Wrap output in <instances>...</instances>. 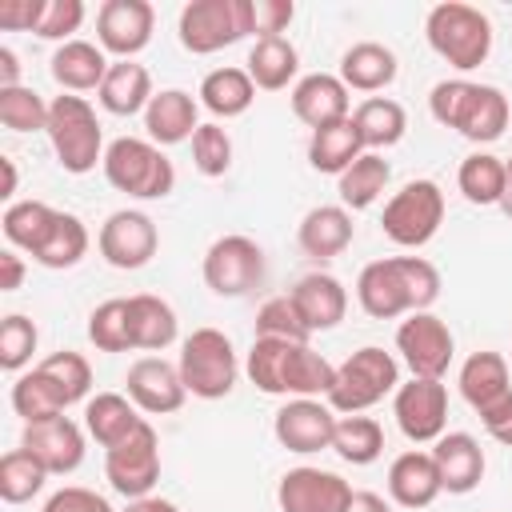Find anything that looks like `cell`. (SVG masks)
Returning a JSON list of instances; mask_svg holds the SVG:
<instances>
[{"label":"cell","instance_id":"6da1fadb","mask_svg":"<svg viewBox=\"0 0 512 512\" xmlns=\"http://www.w3.org/2000/svg\"><path fill=\"white\" fill-rule=\"evenodd\" d=\"M436 296H440V272L424 256H384L364 264L356 276V300L372 320L428 312Z\"/></svg>","mask_w":512,"mask_h":512},{"label":"cell","instance_id":"7a4b0ae2","mask_svg":"<svg viewBox=\"0 0 512 512\" xmlns=\"http://www.w3.org/2000/svg\"><path fill=\"white\" fill-rule=\"evenodd\" d=\"M428 112L436 124L456 128L472 144H492L508 128V96L492 84H472V80H440L428 92Z\"/></svg>","mask_w":512,"mask_h":512},{"label":"cell","instance_id":"3957f363","mask_svg":"<svg viewBox=\"0 0 512 512\" xmlns=\"http://www.w3.org/2000/svg\"><path fill=\"white\" fill-rule=\"evenodd\" d=\"M424 36L432 44V52L452 64L456 72H472L488 60L492 52V20L472 8V4H460V0H444L428 12L424 20Z\"/></svg>","mask_w":512,"mask_h":512},{"label":"cell","instance_id":"277c9868","mask_svg":"<svg viewBox=\"0 0 512 512\" xmlns=\"http://www.w3.org/2000/svg\"><path fill=\"white\" fill-rule=\"evenodd\" d=\"M104 180L132 200H164L176 188V168L160 144L140 136H116L104 152Z\"/></svg>","mask_w":512,"mask_h":512},{"label":"cell","instance_id":"5b68a950","mask_svg":"<svg viewBox=\"0 0 512 512\" xmlns=\"http://www.w3.org/2000/svg\"><path fill=\"white\" fill-rule=\"evenodd\" d=\"M48 144L60 160L64 172L72 176H84L92 172L96 164H104V132H100V120H96V108L84 100V96H56L48 104Z\"/></svg>","mask_w":512,"mask_h":512},{"label":"cell","instance_id":"8992f818","mask_svg":"<svg viewBox=\"0 0 512 512\" xmlns=\"http://www.w3.org/2000/svg\"><path fill=\"white\" fill-rule=\"evenodd\" d=\"M396 388H400V360L376 344H364L336 368L328 404L340 416H356V412H368L372 404H380L384 396H392Z\"/></svg>","mask_w":512,"mask_h":512},{"label":"cell","instance_id":"52a82bcc","mask_svg":"<svg viewBox=\"0 0 512 512\" xmlns=\"http://www.w3.org/2000/svg\"><path fill=\"white\" fill-rule=\"evenodd\" d=\"M176 364H180L188 396H200V400H224L236 388V376H240L236 348L220 328L188 332L184 344H180V360Z\"/></svg>","mask_w":512,"mask_h":512},{"label":"cell","instance_id":"ba28073f","mask_svg":"<svg viewBox=\"0 0 512 512\" xmlns=\"http://www.w3.org/2000/svg\"><path fill=\"white\" fill-rule=\"evenodd\" d=\"M176 36L192 56H212L252 36V8L248 0H192L180 8Z\"/></svg>","mask_w":512,"mask_h":512},{"label":"cell","instance_id":"9c48e42d","mask_svg":"<svg viewBox=\"0 0 512 512\" xmlns=\"http://www.w3.org/2000/svg\"><path fill=\"white\" fill-rule=\"evenodd\" d=\"M444 224V192L436 180H408L384 204L380 228L400 248H424Z\"/></svg>","mask_w":512,"mask_h":512},{"label":"cell","instance_id":"30bf717a","mask_svg":"<svg viewBox=\"0 0 512 512\" xmlns=\"http://www.w3.org/2000/svg\"><path fill=\"white\" fill-rule=\"evenodd\" d=\"M264 272H268L264 248L252 236H240V232H228V236L212 240L208 252H204V264H200L204 284L216 296H228V300L248 296L252 288H260Z\"/></svg>","mask_w":512,"mask_h":512},{"label":"cell","instance_id":"8fae6325","mask_svg":"<svg viewBox=\"0 0 512 512\" xmlns=\"http://www.w3.org/2000/svg\"><path fill=\"white\" fill-rule=\"evenodd\" d=\"M104 476H108L112 492H120L124 500L152 496V488L160 480V436L148 420L128 440H120L116 448L104 452Z\"/></svg>","mask_w":512,"mask_h":512},{"label":"cell","instance_id":"7c38bea8","mask_svg":"<svg viewBox=\"0 0 512 512\" xmlns=\"http://www.w3.org/2000/svg\"><path fill=\"white\" fill-rule=\"evenodd\" d=\"M396 352L412 376L444 380L456 356V340H452V328L436 312H408L396 328Z\"/></svg>","mask_w":512,"mask_h":512},{"label":"cell","instance_id":"4fadbf2b","mask_svg":"<svg viewBox=\"0 0 512 512\" xmlns=\"http://www.w3.org/2000/svg\"><path fill=\"white\" fill-rule=\"evenodd\" d=\"M392 416L412 444H436L448 432V388L444 380L412 376L392 392Z\"/></svg>","mask_w":512,"mask_h":512},{"label":"cell","instance_id":"5bb4252c","mask_svg":"<svg viewBox=\"0 0 512 512\" xmlns=\"http://www.w3.org/2000/svg\"><path fill=\"white\" fill-rule=\"evenodd\" d=\"M96 248L100 256L120 268V272H136L144 268L156 248H160V232H156V220L140 208H120L112 212L104 224H100V236H96Z\"/></svg>","mask_w":512,"mask_h":512},{"label":"cell","instance_id":"9a60e30c","mask_svg":"<svg viewBox=\"0 0 512 512\" xmlns=\"http://www.w3.org/2000/svg\"><path fill=\"white\" fill-rule=\"evenodd\" d=\"M336 420H340V412L332 404L296 396V400L280 404V412L272 416V436H276L280 448H288L296 456H312V452L332 448Z\"/></svg>","mask_w":512,"mask_h":512},{"label":"cell","instance_id":"2e32d148","mask_svg":"<svg viewBox=\"0 0 512 512\" xmlns=\"http://www.w3.org/2000/svg\"><path fill=\"white\" fill-rule=\"evenodd\" d=\"M152 28L156 12L148 0H104L96 12V44L116 60H132L136 52H144Z\"/></svg>","mask_w":512,"mask_h":512},{"label":"cell","instance_id":"e0dca14e","mask_svg":"<svg viewBox=\"0 0 512 512\" xmlns=\"http://www.w3.org/2000/svg\"><path fill=\"white\" fill-rule=\"evenodd\" d=\"M280 512H344L352 504V484L324 468H288L276 484Z\"/></svg>","mask_w":512,"mask_h":512},{"label":"cell","instance_id":"ac0fdd59","mask_svg":"<svg viewBox=\"0 0 512 512\" xmlns=\"http://www.w3.org/2000/svg\"><path fill=\"white\" fill-rule=\"evenodd\" d=\"M124 388H128V400L148 412V416H168L184 404L188 388H184V376H180V364H168L164 356H140L128 364V376H124Z\"/></svg>","mask_w":512,"mask_h":512},{"label":"cell","instance_id":"d6986e66","mask_svg":"<svg viewBox=\"0 0 512 512\" xmlns=\"http://www.w3.org/2000/svg\"><path fill=\"white\" fill-rule=\"evenodd\" d=\"M20 448H24L28 456H36L48 476H68V472H76V468L84 464V432H80V424L68 420V416H52V420L24 424Z\"/></svg>","mask_w":512,"mask_h":512},{"label":"cell","instance_id":"ffe728a7","mask_svg":"<svg viewBox=\"0 0 512 512\" xmlns=\"http://www.w3.org/2000/svg\"><path fill=\"white\" fill-rule=\"evenodd\" d=\"M292 112L300 124H308L312 132L328 128V124H340L352 116V104H348V84L332 72H308L292 84Z\"/></svg>","mask_w":512,"mask_h":512},{"label":"cell","instance_id":"44dd1931","mask_svg":"<svg viewBox=\"0 0 512 512\" xmlns=\"http://www.w3.org/2000/svg\"><path fill=\"white\" fill-rule=\"evenodd\" d=\"M432 460L440 472V488L452 496H468L484 480V448L472 432H444L432 444Z\"/></svg>","mask_w":512,"mask_h":512},{"label":"cell","instance_id":"7402d4cb","mask_svg":"<svg viewBox=\"0 0 512 512\" xmlns=\"http://www.w3.org/2000/svg\"><path fill=\"white\" fill-rule=\"evenodd\" d=\"M144 128H148V140L160 148L184 144L200 128V100H192V92L184 88H164L144 108Z\"/></svg>","mask_w":512,"mask_h":512},{"label":"cell","instance_id":"603a6c76","mask_svg":"<svg viewBox=\"0 0 512 512\" xmlns=\"http://www.w3.org/2000/svg\"><path fill=\"white\" fill-rule=\"evenodd\" d=\"M288 296H292L300 320L308 324V332H328L348 312V288L332 272H308V276H300Z\"/></svg>","mask_w":512,"mask_h":512},{"label":"cell","instance_id":"cb8c5ba5","mask_svg":"<svg viewBox=\"0 0 512 512\" xmlns=\"http://www.w3.org/2000/svg\"><path fill=\"white\" fill-rule=\"evenodd\" d=\"M356 236V224H352V212L344 204H316L304 212L300 228H296V240L304 248V256L312 260H336Z\"/></svg>","mask_w":512,"mask_h":512},{"label":"cell","instance_id":"d4e9b609","mask_svg":"<svg viewBox=\"0 0 512 512\" xmlns=\"http://www.w3.org/2000/svg\"><path fill=\"white\" fill-rule=\"evenodd\" d=\"M440 492H444V488H440V472H436L432 452L408 448V452H400V456L388 464V496H392L400 508H428Z\"/></svg>","mask_w":512,"mask_h":512},{"label":"cell","instance_id":"484cf974","mask_svg":"<svg viewBox=\"0 0 512 512\" xmlns=\"http://www.w3.org/2000/svg\"><path fill=\"white\" fill-rule=\"evenodd\" d=\"M460 396L468 400V408L476 416H484L488 408H496L504 396H512V376H508V360L500 352H472L460 364Z\"/></svg>","mask_w":512,"mask_h":512},{"label":"cell","instance_id":"4316f807","mask_svg":"<svg viewBox=\"0 0 512 512\" xmlns=\"http://www.w3.org/2000/svg\"><path fill=\"white\" fill-rule=\"evenodd\" d=\"M52 80L64 88V92H100V84H104V76H108V68H112V60H108V52L100 48V44H92V40H68V44H60L56 52H52Z\"/></svg>","mask_w":512,"mask_h":512},{"label":"cell","instance_id":"83f0119b","mask_svg":"<svg viewBox=\"0 0 512 512\" xmlns=\"http://www.w3.org/2000/svg\"><path fill=\"white\" fill-rule=\"evenodd\" d=\"M140 424H144V416H140V408L128 400V392H96V396H88V404H84V432H88L104 452L116 448L120 440H128Z\"/></svg>","mask_w":512,"mask_h":512},{"label":"cell","instance_id":"f1b7e54d","mask_svg":"<svg viewBox=\"0 0 512 512\" xmlns=\"http://www.w3.org/2000/svg\"><path fill=\"white\" fill-rule=\"evenodd\" d=\"M396 72V52L376 40H360L340 56V80L348 84V92H384L396 80Z\"/></svg>","mask_w":512,"mask_h":512},{"label":"cell","instance_id":"f546056e","mask_svg":"<svg viewBox=\"0 0 512 512\" xmlns=\"http://www.w3.org/2000/svg\"><path fill=\"white\" fill-rule=\"evenodd\" d=\"M100 108L104 112H112V116H136V112H144L148 104H152V76H148V68L144 64H136V60H112V68H108V76H104V84H100Z\"/></svg>","mask_w":512,"mask_h":512},{"label":"cell","instance_id":"4dcf8cb0","mask_svg":"<svg viewBox=\"0 0 512 512\" xmlns=\"http://www.w3.org/2000/svg\"><path fill=\"white\" fill-rule=\"evenodd\" d=\"M128 324H132V348L140 352H164L180 332L172 304L152 292L128 296Z\"/></svg>","mask_w":512,"mask_h":512},{"label":"cell","instance_id":"1f68e13d","mask_svg":"<svg viewBox=\"0 0 512 512\" xmlns=\"http://www.w3.org/2000/svg\"><path fill=\"white\" fill-rule=\"evenodd\" d=\"M200 104L216 116V120H236L252 108L256 100V84L248 76V68H212L204 80H200Z\"/></svg>","mask_w":512,"mask_h":512},{"label":"cell","instance_id":"d6a6232c","mask_svg":"<svg viewBox=\"0 0 512 512\" xmlns=\"http://www.w3.org/2000/svg\"><path fill=\"white\" fill-rule=\"evenodd\" d=\"M296 72H300V52L288 36H260L248 48V76L256 88L280 92L296 80Z\"/></svg>","mask_w":512,"mask_h":512},{"label":"cell","instance_id":"836d02e7","mask_svg":"<svg viewBox=\"0 0 512 512\" xmlns=\"http://www.w3.org/2000/svg\"><path fill=\"white\" fill-rule=\"evenodd\" d=\"M352 124L364 140V152H380L404 140L408 116H404V104H396L392 96H368L352 108Z\"/></svg>","mask_w":512,"mask_h":512},{"label":"cell","instance_id":"e575fe53","mask_svg":"<svg viewBox=\"0 0 512 512\" xmlns=\"http://www.w3.org/2000/svg\"><path fill=\"white\" fill-rule=\"evenodd\" d=\"M88 244H92V236H88L84 220L72 216V212H60V208H56V220H52V228L44 232L40 248L32 252V260H36L40 268H52V272H60V268H76V264L88 256Z\"/></svg>","mask_w":512,"mask_h":512},{"label":"cell","instance_id":"d590c367","mask_svg":"<svg viewBox=\"0 0 512 512\" xmlns=\"http://www.w3.org/2000/svg\"><path fill=\"white\" fill-rule=\"evenodd\" d=\"M360 156H364V140H360L352 116L340 120V124H328V128L312 132V140H308V164L316 172H328V176H340Z\"/></svg>","mask_w":512,"mask_h":512},{"label":"cell","instance_id":"8d00e7d4","mask_svg":"<svg viewBox=\"0 0 512 512\" xmlns=\"http://www.w3.org/2000/svg\"><path fill=\"white\" fill-rule=\"evenodd\" d=\"M388 180H392L388 160H384L380 152H364V156H360L352 168H344V172L336 176L340 204H344L348 212H364V208H372V204L384 196Z\"/></svg>","mask_w":512,"mask_h":512},{"label":"cell","instance_id":"74e56055","mask_svg":"<svg viewBox=\"0 0 512 512\" xmlns=\"http://www.w3.org/2000/svg\"><path fill=\"white\" fill-rule=\"evenodd\" d=\"M336 384V368L312 348V344H292L288 348V364H284V396H308V400H328Z\"/></svg>","mask_w":512,"mask_h":512},{"label":"cell","instance_id":"f35d334b","mask_svg":"<svg viewBox=\"0 0 512 512\" xmlns=\"http://www.w3.org/2000/svg\"><path fill=\"white\" fill-rule=\"evenodd\" d=\"M456 188H460V196H464L468 204H476V208L500 204V196H504V160L492 156V152H472V156H464L460 168H456Z\"/></svg>","mask_w":512,"mask_h":512},{"label":"cell","instance_id":"ab89813d","mask_svg":"<svg viewBox=\"0 0 512 512\" xmlns=\"http://www.w3.org/2000/svg\"><path fill=\"white\" fill-rule=\"evenodd\" d=\"M332 452L344 464H356V468L380 460V452H384V428H380V420L360 416V412L356 416H340L336 420V436H332Z\"/></svg>","mask_w":512,"mask_h":512},{"label":"cell","instance_id":"60d3db41","mask_svg":"<svg viewBox=\"0 0 512 512\" xmlns=\"http://www.w3.org/2000/svg\"><path fill=\"white\" fill-rule=\"evenodd\" d=\"M12 408H16V416L24 420V424H36V420H52V416H64V396H60V388L40 372V368H32V372H20L16 380H12Z\"/></svg>","mask_w":512,"mask_h":512},{"label":"cell","instance_id":"b9f144b4","mask_svg":"<svg viewBox=\"0 0 512 512\" xmlns=\"http://www.w3.org/2000/svg\"><path fill=\"white\" fill-rule=\"evenodd\" d=\"M52 220H56V208L52 204H44V200H16V204L4 208L0 228H4L8 248H20V252L32 256L40 248L44 232L52 228Z\"/></svg>","mask_w":512,"mask_h":512},{"label":"cell","instance_id":"7bdbcfd3","mask_svg":"<svg viewBox=\"0 0 512 512\" xmlns=\"http://www.w3.org/2000/svg\"><path fill=\"white\" fill-rule=\"evenodd\" d=\"M48 472L36 456H28L24 448H12L0 456V500L4 504H28L40 488H44Z\"/></svg>","mask_w":512,"mask_h":512},{"label":"cell","instance_id":"ee69618b","mask_svg":"<svg viewBox=\"0 0 512 512\" xmlns=\"http://www.w3.org/2000/svg\"><path fill=\"white\" fill-rule=\"evenodd\" d=\"M88 340L100 352H128L132 348V324H128V300L112 296L88 312Z\"/></svg>","mask_w":512,"mask_h":512},{"label":"cell","instance_id":"f6af8a7d","mask_svg":"<svg viewBox=\"0 0 512 512\" xmlns=\"http://www.w3.org/2000/svg\"><path fill=\"white\" fill-rule=\"evenodd\" d=\"M0 124L8 132H44L48 128V104L36 88H0Z\"/></svg>","mask_w":512,"mask_h":512},{"label":"cell","instance_id":"bcb514c9","mask_svg":"<svg viewBox=\"0 0 512 512\" xmlns=\"http://www.w3.org/2000/svg\"><path fill=\"white\" fill-rule=\"evenodd\" d=\"M64 396V404H76V400H88V388H92V364L80 356V352H52L36 364Z\"/></svg>","mask_w":512,"mask_h":512},{"label":"cell","instance_id":"7dc6e473","mask_svg":"<svg viewBox=\"0 0 512 512\" xmlns=\"http://www.w3.org/2000/svg\"><path fill=\"white\" fill-rule=\"evenodd\" d=\"M256 336L264 340H288V344H308V324L300 320L292 296H272L256 308Z\"/></svg>","mask_w":512,"mask_h":512},{"label":"cell","instance_id":"c3c4849f","mask_svg":"<svg viewBox=\"0 0 512 512\" xmlns=\"http://www.w3.org/2000/svg\"><path fill=\"white\" fill-rule=\"evenodd\" d=\"M36 344H40V332H36V324H32L28 316L8 312V316L0 320V368H4V372L20 376V372L32 364Z\"/></svg>","mask_w":512,"mask_h":512},{"label":"cell","instance_id":"681fc988","mask_svg":"<svg viewBox=\"0 0 512 512\" xmlns=\"http://www.w3.org/2000/svg\"><path fill=\"white\" fill-rule=\"evenodd\" d=\"M188 144H192V164H196L200 176L216 180V176H224L232 168V136L216 120L212 124H200Z\"/></svg>","mask_w":512,"mask_h":512},{"label":"cell","instance_id":"f907efd6","mask_svg":"<svg viewBox=\"0 0 512 512\" xmlns=\"http://www.w3.org/2000/svg\"><path fill=\"white\" fill-rule=\"evenodd\" d=\"M84 24V4L80 0H44V12H40V24H36V36L40 40H76L72 32H80Z\"/></svg>","mask_w":512,"mask_h":512},{"label":"cell","instance_id":"816d5d0a","mask_svg":"<svg viewBox=\"0 0 512 512\" xmlns=\"http://www.w3.org/2000/svg\"><path fill=\"white\" fill-rule=\"evenodd\" d=\"M252 8V36H284V28L292 24L296 16V4L292 0H248Z\"/></svg>","mask_w":512,"mask_h":512},{"label":"cell","instance_id":"f5cc1de1","mask_svg":"<svg viewBox=\"0 0 512 512\" xmlns=\"http://www.w3.org/2000/svg\"><path fill=\"white\" fill-rule=\"evenodd\" d=\"M40 512H116V508H112L100 492L80 488V484H68V488H60V492H52Z\"/></svg>","mask_w":512,"mask_h":512},{"label":"cell","instance_id":"db71d44e","mask_svg":"<svg viewBox=\"0 0 512 512\" xmlns=\"http://www.w3.org/2000/svg\"><path fill=\"white\" fill-rule=\"evenodd\" d=\"M44 12V0H4L0 4V28L4 32H36Z\"/></svg>","mask_w":512,"mask_h":512},{"label":"cell","instance_id":"11a10c76","mask_svg":"<svg viewBox=\"0 0 512 512\" xmlns=\"http://www.w3.org/2000/svg\"><path fill=\"white\" fill-rule=\"evenodd\" d=\"M480 424H484V432H488L496 444L512 448V396H504L496 408H488V412L480 416Z\"/></svg>","mask_w":512,"mask_h":512},{"label":"cell","instance_id":"9f6ffc18","mask_svg":"<svg viewBox=\"0 0 512 512\" xmlns=\"http://www.w3.org/2000/svg\"><path fill=\"white\" fill-rule=\"evenodd\" d=\"M24 284V256L16 248L0 252V292H16Z\"/></svg>","mask_w":512,"mask_h":512},{"label":"cell","instance_id":"6f0895ef","mask_svg":"<svg viewBox=\"0 0 512 512\" xmlns=\"http://www.w3.org/2000/svg\"><path fill=\"white\" fill-rule=\"evenodd\" d=\"M0 88H20V60L12 48H0Z\"/></svg>","mask_w":512,"mask_h":512},{"label":"cell","instance_id":"680465c9","mask_svg":"<svg viewBox=\"0 0 512 512\" xmlns=\"http://www.w3.org/2000/svg\"><path fill=\"white\" fill-rule=\"evenodd\" d=\"M344 512H392V504L376 492H352V504Z\"/></svg>","mask_w":512,"mask_h":512},{"label":"cell","instance_id":"91938a15","mask_svg":"<svg viewBox=\"0 0 512 512\" xmlns=\"http://www.w3.org/2000/svg\"><path fill=\"white\" fill-rule=\"evenodd\" d=\"M124 512H180V508L172 500H164V496H140V500H128Z\"/></svg>","mask_w":512,"mask_h":512},{"label":"cell","instance_id":"94428289","mask_svg":"<svg viewBox=\"0 0 512 512\" xmlns=\"http://www.w3.org/2000/svg\"><path fill=\"white\" fill-rule=\"evenodd\" d=\"M0 172H4V188H0V196L12 200V196H16V160H12V156H0Z\"/></svg>","mask_w":512,"mask_h":512},{"label":"cell","instance_id":"6125c7cd","mask_svg":"<svg viewBox=\"0 0 512 512\" xmlns=\"http://www.w3.org/2000/svg\"><path fill=\"white\" fill-rule=\"evenodd\" d=\"M508 220H512V156L504 160V196H500V204H496Z\"/></svg>","mask_w":512,"mask_h":512}]
</instances>
